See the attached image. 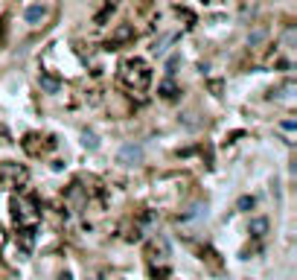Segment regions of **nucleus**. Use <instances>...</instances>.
<instances>
[{"instance_id": "obj_3", "label": "nucleus", "mask_w": 297, "mask_h": 280, "mask_svg": "<svg viewBox=\"0 0 297 280\" xmlns=\"http://www.w3.org/2000/svg\"><path fill=\"white\" fill-rule=\"evenodd\" d=\"M268 228H271V222H268L265 216H254V219H251V225H248V234H251V237H257V240H262V237L268 234Z\"/></svg>"}, {"instance_id": "obj_5", "label": "nucleus", "mask_w": 297, "mask_h": 280, "mask_svg": "<svg viewBox=\"0 0 297 280\" xmlns=\"http://www.w3.org/2000/svg\"><path fill=\"white\" fill-rule=\"evenodd\" d=\"M38 82H41V88H44V91H50V93H58V91H61V82H58L55 76L44 73V70H41V79H38Z\"/></svg>"}, {"instance_id": "obj_1", "label": "nucleus", "mask_w": 297, "mask_h": 280, "mask_svg": "<svg viewBox=\"0 0 297 280\" xmlns=\"http://www.w3.org/2000/svg\"><path fill=\"white\" fill-rule=\"evenodd\" d=\"M122 82H125L128 88H134V91H146L149 82H152V70H149V64L140 61V58L125 61V64H122Z\"/></svg>"}, {"instance_id": "obj_11", "label": "nucleus", "mask_w": 297, "mask_h": 280, "mask_svg": "<svg viewBox=\"0 0 297 280\" xmlns=\"http://www.w3.org/2000/svg\"><path fill=\"white\" fill-rule=\"evenodd\" d=\"M283 129H286V131H295L297 123H295V120H286V123H283Z\"/></svg>"}, {"instance_id": "obj_7", "label": "nucleus", "mask_w": 297, "mask_h": 280, "mask_svg": "<svg viewBox=\"0 0 297 280\" xmlns=\"http://www.w3.org/2000/svg\"><path fill=\"white\" fill-rule=\"evenodd\" d=\"M157 93L163 96V99H175L181 91H178V85L172 82V79H166V82H160V88H157Z\"/></svg>"}, {"instance_id": "obj_9", "label": "nucleus", "mask_w": 297, "mask_h": 280, "mask_svg": "<svg viewBox=\"0 0 297 280\" xmlns=\"http://www.w3.org/2000/svg\"><path fill=\"white\" fill-rule=\"evenodd\" d=\"M82 140H85V146H87V149H96V146H99L96 134H90V131H85V134H82Z\"/></svg>"}, {"instance_id": "obj_4", "label": "nucleus", "mask_w": 297, "mask_h": 280, "mask_svg": "<svg viewBox=\"0 0 297 280\" xmlns=\"http://www.w3.org/2000/svg\"><path fill=\"white\" fill-rule=\"evenodd\" d=\"M128 38H134V29H131V26H120V29L114 32V38L108 41V50H117V47H120L122 41H128Z\"/></svg>"}, {"instance_id": "obj_2", "label": "nucleus", "mask_w": 297, "mask_h": 280, "mask_svg": "<svg viewBox=\"0 0 297 280\" xmlns=\"http://www.w3.org/2000/svg\"><path fill=\"white\" fill-rule=\"evenodd\" d=\"M117 161L125 164V167H137V164H143V146H140V143H125V146L117 152Z\"/></svg>"}, {"instance_id": "obj_8", "label": "nucleus", "mask_w": 297, "mask_h": 280, "mask_svg": "<svg viewBox=\"0 0 297 280\" xmlns=\"http://www.w3.org/2000/svg\"><path fill=\"white\" fill-rule=\"evenodd\" d=\"M254 205H257L254 196H242V199L236 202V210H254Z\"/></svg>"}, {"instance_id": "obj_10", "label": "nucleus", "mask_w": 297, "mask_h": 280, "mask_svg": "<svg viewBox=\"0 0 297 280\" xmlns=\"http://www.w3.org/2000/svg\"><path fill=\"white\" fill-rule=\"evenodd\" d=\"M262 38H265V32H262V29H260V32H254V35H251V38H248V44H260V41H262Z\"/></svg>"}, {"instance_id": "obj_6", "label": "nucleus", "mask_w": 297, "mask_h": 280, "mask_svg": "<svg viewBox=\"0 0 297 280\" xmlns=\"http://www.w3.org/2000/svg\"><path fill=\"white\" fill-rule=\"evenodd\" d=\"M44 15H47V12H44V6H29V9L23 12L26 23H32V26H35V23H41V20H44Z\"/></svg>"}, {"instance_id": "obj_12", "label": "nucleus", "mask_w": 297, "mask_h": 280, "mask_svg": "<svg viewBox=\"0 0 297 280\" xmlns=\"http://www.w3.org/2000/svg\"><path fill=\"white\" fill-rule=\"evenodd\" d=\"M58 280H73V278H70V272H61V278Z\"/></svg>"}]
</instances>
